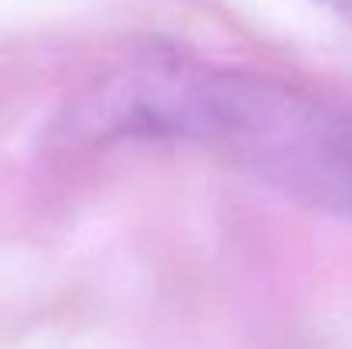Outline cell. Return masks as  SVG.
Segmentation results:
<instances>
[{
	"label": "cell",
	"mask_w": 352,
	"mask_h": 349,
	"mask_svg": "<svg viewBox=\"0 0 352 349\" xmlns=\"http://www.w3.org/2000/svg\"><path fill=\"white\" fill-rule=\"evenodd\" d=\"M62 134L76 144H188L308 209L352 216V103L274 76L147 55L89 83Z\"/></svg>",
	"instance_id": "cell-1"
},
{
	"label": "cell",
	"mask_w": 352,
	"mask_h": 349,
	"mask_svg": "<svg viewBox=\"0 0 352 349\" xmlns=\"http://www.w3.org/2000/svg\"><path fill=\"white\" fill-rule=\"evenodd\" d=\"M311 3H318V7L332 10L336 17H342L346 24H352V0H311Z\"/></svg>",
	"instance_id": "cell-2"
}]
</instances>
